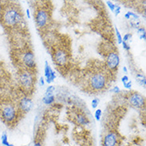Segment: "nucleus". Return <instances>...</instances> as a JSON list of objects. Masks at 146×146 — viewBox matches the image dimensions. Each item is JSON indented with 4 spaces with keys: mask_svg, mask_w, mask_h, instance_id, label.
Masks as SVG:
<instances>
[{
    "mask_svg": "<svg viewBox=\"0 0 146 146\" xmlns=\"http://www.w3.org/2000/svg\"><path fill=\"white\" fill-rule=\"evenodd\" d=\"M42 102L45 104V105H51L55 101V97L53 95H46L44 96L43 98H42Z\"/></svg>",
    "mask_w": 146,
    "mask_h": 146,
    "instance_id": "4468645a",
    "label": "nucleus"
},
{
    "mask_svg": "<svg viewBox=\"0 0 146 146\" xmlns=\"http://www.w3.org/2000/svg\"><path fill=\"white\" fill-rule=\"evenodd\" d=\"M106 4L108 5V7H110V9L112 11H114L115 7H116V4H114L113 3H112L110 1H106Z\"/></svg>",
    "mask_w": 146,
    "mask_h": 146,
    "instance_id": "4be33fe9",
    "label": "nucleus"
},
{
    "mask_svg": "<svg viewBox=\"0 0 146 146\" xmlns=\"http://www.w3.org/2000/svg\"><path fill=\"white\" fill-rule=\"evenodd\" d=\"M129 77L127 75H125V76H123L122 78H121V82H122V83H125L127 82H129Z\"/></svg>",
    "mask_w": 146,
    "mask_h": 146,
    "instance_id": "cd10ccee",
    "label": "nucleus"
},
{
    "mask_svg": "<svg viewBox=\"0 0 146 146\" xmlns=\"http://www.w3.org/2000/svg\"><path fill=\"white\" fill-rule=\"evenodd\" d=\"M34 146H42V145L41 144V142H35Z\"/></svg>",
    "mask_w": 146,
    "mask_h": 146,
    "instance_id": "2f4dec72",
    "label": "nucleus"
},
{
    "mask_svg": "<svg viewBox=\"0 0 146 146\" xmlns=\"http://www.w3.org/2000/svg\"><path fill=\"white\" fill-rule=\"evenodd\" d=\"M102 115V110L101 109H98V110H96V111H95V113H94V117H95V119H96V121H99L101 120Z\"/></svg>",
    "mask_w": 146,
    "mask_h": 146,
    "instance_id": "f3484780",
    "label": "nucleus"
},
{
    "mask_svg": "<svg viewBox=\"0 0 146 146\" xmlns=\"http://www.w3.org/2000/svg\"><path fill=\"white\" fill-rule=\"evenodd\" d=\"M123 70H124L125 73H128V70H127L126 66H124V67H123Z\"/></svg>",
    "mask_w": 146,
    "mask_h": 146,
    "instance_id": "72a5a7b5",
    "label": "nucleus"
},
{
    "mask_svg": "<svg viewBox=\"0 0 146 146\" xmlns=\"http://www.w3.org/2000/svg\"><path fill=\"white\" fill-rule=\"evenodd\" d=\"M112 92H113L114 94H119V93L121 92V90H120V88H119L118 86H115L112 89Z\"/></svg>",
    "mask_w": 146,
    "mask_h": 146,
    "instance_id": "bb28decb",
    "label": "nucleus"
},
{
    "mask_svg": "<svg viewBox=\"0 0 146 146\" xmlns=\"http://www.w3.org/2000/svg\"><path fill=\"white\" fill-rule=\"evenodd\" d=\"M122 46H123V48L125 50H127V51H129L131 50V47L128 44V42H122Z\"/></svg>",
    "mask_w": 146,
    "mask_h": 146,
    "instance_id": "b1692460",
    "label": "nucleus"
},
{
    "mask_svg": "<svg viewBox=\"0 0 146 146\" xmlns=\"http://www.w3.org/2000/svg\"><path fill=\"white\" fill-rule=\"evenodd\" d=\"M106 66L108 69L113 71L116 70L120 64V57L117 51H110L106 55Z\"/></svg>",
    "mask_w": 146,
    "mask_h": 146,
    "instance_id": "423d86ee",
    "label": "nucleus"
},
{
    "mask_svg": "<svg viewBox=\"0 0 146 146\" xmlns=\"http://www.w3.org/2000/svg\"><path fill=\"white\" fill-rule=\"evenodd\" d=\"M23 15L19 8L16 7H7L3 13V22L9 27H15L22 23Z\"/></svg>",
    "mask_w": 146,
    "mask_h": 146,
    "instance_id": "f257e3e1",
    "label": "nucleus"
},
{
    "mask_svg": "<svg viewBox=\"0 0 146 146\" xmlns=\"http://www.w3.org/2000/svg\"><path fill=\"white\" fill-rule=\"evenodd\" d=\"M137 30V33H138L140 35H143V34H146L145 28V27H138Z\"/></svg>",
    "mask_w": 146,
    "mask_h": 146,
    "instance_id": "a878e982",
    "label": "nucleus"
},
{
    "mask_svg": "<svg viewBox=\"0 0 146 146\" xmlns=\"http://www.w3.org/2000/svg\"><path fill=\"white\" fill-rule=\"evenodd\" d=\"M76 121H77V123L79 124V125H88L90 121L87 117L83 113H78V114L76 116Z\"/></svg>",
    "mask_w": 146,
    "mask_h": 146,
    "instance_id": "ddd939ff",
    "label": "nucleus"
},
{
    "mask_svg": "<svg viewBox=\"0 0 146 146\" xmlns=\"http://www.w3.org/2000/svg\"><path fill=\"white\" fill-rule=\"evenodd\" d=\"M129 102L131 106L137 109L143 108L145 105V97L137 92H133L129 97Z\"/></svg>",
    "mask_w": 146,
    "mask_h": 146,
    "instance_id": "6e6552de",
    "label": "nucleus"
},
{
    "mask_svg": "<svg viewBox=\"0 0 146 146\" xmlns=\"http://www.w3.org/2000/svg\"><path fill=\"white\" fill-rule=\"evenodd\" d=\"M123 85H124V87L127 90H130L132 88V82L131 81H129V82H127L125 83H123Z\"/></svg>",
    "mask_w": 146,
    "mask_h": 146,
    "instance_id": "393cba45",
    "label": "nucleus"
},
{
    "mask_svg": "<svg viewBox=\"0 0 146 146\" xmlns=\"http://www.w3.org/2000/svg\"><path fill=\"white\" fill-rule=\"evenodd\" d=\"M55 90V87L54 86H49L46 88V93H45V96L46 95H53V93Z\"/></svg>",
    "mask_w": 146,
    "mask_h": 146,
    "instance_id": "a211bd4d",
    "label": "nucleus"
},
{
    "mask_svg": "<svg viewBox=\"0 0 146 146\" xmlns=\"http://www.w3.org/2000/svg\"><path fill=\"white\" fill-rule=\"evenodd\" d=\"M145 38H146V34H143V35H140V39L145 40Z\"/></svg>",
    "mask_w": 146,
    "mask_h": 146,
    "instance_id": "7c9ffc66",
    "label": "nucleus"
},
{
    "mask_svg": "<svg viewBox=\"0 0 146 146\" xmlns=\"http://www.w3.org/2000/svg\"><path fill=\"white\" fill-rule=\"evenodd\" d=\"M115 32H116V35H117V42H118V44L122 43L123 40H122V36L121 35V33L118 31V29L117 27H115Z\"/></svg>",
    "mask_w": 146,
    "mask_h": 146,
    "instance_id": "6ab92c4d",
    "label": "nucleus"
},
{
    "mask_svg": "<svg viewBox=\"0 0 146 146\" xmlns=\"http://www.w3.org/2000/svg\"><path fill=\"white\" fill-rule=\"evenodd\" d=\"M20 86L23 87L24 90L31 92L35 86V77L33 72L29 70L24 69L19 73V76Z\"/></svg>",
    "mask_w": 146,
    "mask_h": 146,
    "instance_id": "7ed1b4c3",
    "label": "nucleus"
},
{
    "mask_svg": "<svg viewBox=\"0 0 146 146\" xmlns=\"http://www.w3.org/2000/svg\"><path fill=\"white\" fill-rule=\"evenodd\" d=\"M99 103H100V100L98 98H94L92 100L91 102V106H92V108L93 109H96L97 107L98 106Z\"/></svg>",
    "mask_w": 146,
    "mask_h": 146,
    "instance_id": "412c9836",
    "label": "nucleus"
},
{
    "mask_svg": "<svg viewBox=\"0 0 146 146\" xmlns=\"http://www.w3.org/2000/svg\"><path fill=\"white\" fill-rule=\"evenodd\" d=\"M119 136L114 131H110L104 136L102 146H118Z\"/></svg>",
    "mask_w": 146,
    "mask_h": 146,
    "instance_id": "1a4fd4ad",
    "label": "nucleus"
},
{
    "mask_svg": "<svg viewBox=\"0 0 146 146\" xmlns=\"http://www.w3.org/2000/svg\"><path fill=\"white\" fill-rule=\"evenodd\" d=\"M1 142H2V144L5 146H14V145L9 143V141H8L7 134L6 133H3L2 134V137H1Z\"/></svg>",
    "mask_w": 146,
    "mask_h": 146,
    "instance_id": "dca6fc26",
    "label": "nucleus"
},
{
    "mask_svg": "<svg viewBox=\"0 0 146 146\" xmlns=\"http://www.w3.org/2000/svg\"><path fill=\"white\" fill-rule=\"evenodd\" d=\"M34 106V102L32 99L29 97H24L20 100L19 104V110L23 112V113H28L31 110L32 108Z\"/></svg>",
    "mask_w": 146,
    "mask_h": 146,
    "instance_id": "9b49d317",
    "label": "nucleus"
},
{
    "mask_svg": "<svg viewBox=\"0 0 146 146\" xmlns=\"http://www.w3.org/2000/svg\"><path fill=\"white\" fill-rule=\"evenodd\" d=\"M22 62H23L26 70H29L32 71V70H34L36 67L35 54L31 50H28L27 51L24 52L23 57H22Z\"/></svg>",
    "mask_w": 146,
    "mask_h": 146,
    "instance_id": "0eeeda50",
    "label": "nucleus"
},
{
    "mask_svg": "<svg viewBox=\"0 0 146 146\" xmlns=\"http://www.w3.org/2000/svg\"><path fill=\"white\" fill-rule=\"evenodd\" d=\"M39 82L41 86H44V85H45V79H44L43 77H41V78H40Z\"/></svg>",
    "mask_w": 146,
    "mask_h": 146,
    "instance_id": "c85d7f7f",
    "label": "nucleus"
},
{
    "mask_svg": "<svg viewBox=\"0 0 146 146\" xmlns=\"http://www.w3.org/2000/svg\"><path fill=\"white\" fill-rule=\"evenodd\" d=\"M54 61L58 66H64L68 62V54L63 49H57L54 53Z\"/></svg>",
    "mask_w": 146,
    "mask_h": 146,
    "instance_id": "9d476101",
    "label": "nucleus"
},
{
    "mask_svg": "<svg viewBox=\"0 0 146 146\" xmlns=\"http://www.w3.org/2000/svg\"><path fill=\"white\" fill-rule=\"evenodd\" d=\"M44 73H45V78H46V82L48 84H50L54 81L56 78L55 72L52 70L50 66L49 65L47 61H45V69H44Z\"/></svg>",
    "mask_w": 146,
    "mask_h": 146,
    "instance_id": "f8f14e48",
    "label": "nucleus"
},
{
    "mask_svg": "<svg viewBox=\"0 0 146 146\" xmlns=\"http://www.w3.org/2000/svg\"><path fill=\"white\" fill-rule=\"evenodd\" d=\"M89 85L93 90H102L107 85L106 76L102 73H95L89 80Z\"/></svg>",
    "mask_w": 146,
    "mask_h": 146,
    "instance_id": "20e7f679",
    "label": "nucleus"
},
{
    "mask_svg": "<svg viewBox=\"0 0 146 146\" xmlns=\"http://www.w3.org/2000/svg\"><path fill=\"white\" fill-rule=\"evenodd\" d=\"M121 7L119 6L118 4H116V7H115V10H114V11H113V13L115 14V15L116 16H117L121 13Z\"/></svg>",
    "mask_w": 146,
    "mask_h": 146,
    "instance_id": "5701e85b",
    "label": "nucleus"
},
{
    "mask_svg": "<svg viewBox=\"0 0 146 146\" xmlns=\"http://www.w3.org/2000/svg\"><path fill=\"white\" fill-rule=\"evenodd\" d=\"M132 38H133V35L130 34V33H127L126 35H125L124 37L122 38L123 42H131L132 41Z\"/></svg>",
    "mask_w": 146,
    "mask_h": 146,
    "instance_id": "aec40b11",
    "label": "nucleus"
},
{
    "mask_svg": "<svg viewBox=\"0 0 146 146\" xmlns=\"http://www.w3.org/2000/svg\"><path fill=\"white\" fill-rule=\"evenodd\" d=\"M26 12H27V15L28 19H31V12H30V10H29V9H27Z\"/></svg>",
    "mask_w": 146,
    "mask_h": 146,
    "instance_id": "c756f323",
    "label": "nucleus"
},
{
    "mask_svg": "<svg viewBox=\"0 0 146 146\" xmlns=\"http://www.w3.org/2000/svg\"><path fill=\"white\" fill-rule=\"evenodd\" d=\"M125 19H128V20L130 19V17H129V15H128V13H126V14L125 15Z\"/></svg>",
    "mask_w": 146,
    "mask_h": 146,
    "instance_id": "473e14b6",
    "label": "nucleus"
},
{
    "mask_svg": "<svg viewBox=\"0 0 146 146\" xmlns=\"http://www.w3.org/2000/svg\"><path fill=\"white\" fill-rule=\"evenodd\" d=\"M136 81L137 82V83L141 86H145L146 79L145 75L141 74H137L136 75Z\"/></svg>",
    "mask_w": 146,
    "mask_h": 146,
    "instance_id": "2eb2a0df",
    "label": "nucleus"
},
{
    "mask_svg": "<svg viewBox=\"0 0 146 146\" xmlns=\"http://www.w3.org/2000/svg\"><path fill=\"white\" fill-rule=\"evenodd\" d=\"M50 19V15L47 8L41 7L37 9L35 12V21L36 26L39 29H43L49 23Z\"/></svg>",
    "mask_w": 146,
    "mask_h": 146,
    "instance_id": "39448f33",
    "label": "nucleus"
},
{
    "mask_svg": "<svg viewBox=\"0 0 146 146\" xmlns=\"http://www.w3.org/2000/svg\"><path fill=\"white\" fill-rule=\"evenodd\" d=\"M0 117L7 124H12L17 117V109L11 102H4L0 106Z\"/></svg>",
    "mask_w": 146,
    "mask_h": 146,
    "instance_id": "f03ea898",
    "label": "nucleus"
}]
</instances>
